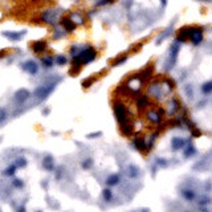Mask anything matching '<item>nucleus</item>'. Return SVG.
I'll return each mask as SVG.
<instances>
[{"label":"nucleus","mask_w":212,"mask_h":212,"mask_svg":"<svg viewBox=\"0 0 212 212\" xmlns=\"http://www.w3.org/2000/svg\"><path fill=\"white\" fill-rule=\"evenodd\" d=\"M61 25L64 27V29H65L66 32H72L76 29V23L73 21L72 19H66V17L61 19Z\"/></svg>","instance_id":"nucleus-4"},{"label":"nucleus","mask_w":212,"mask_h":212,"mask_svg":"<svg viewBox=\"0 0 212 212\" xmlns=\"http://www.w3.org/2000/svg\"><path fill=\"white\" fill-rule=\"evenodd\" d=\"M21 68L24 69V70H27L28 73H31V74H36L37 70H38V66H37V64L34 62V61H27V62H24L23 65H21Z\"/></svg>","instance_id":"nucleus-3"},{"label":"nucleus","mask_w":212,"mask_h":212,"mask_svg":"<svg viewBox=\"0 0 212 212\" xmlns=\"http://www.w3.org/2000/svg\"><path fill=\"white\" fill-rule=\"evenodd\" d=\"M41 19H43V21L47 23V24H56V20H57V12L53 11V9H47V11L43 12Z\"/></svg>","instance_id":"nucleus-1"},{"label":"nucleus","mask_w":212,"mask_h":212,"mask_svg":"<svg viewBox=\"0 0 212 212\" xmlns=\"http://www.w3.org/2000/svg\"><path fill=\"white\" fill-rule=\"evenodd\" d=\"M103 198H105L106 200H110L111 199V192H110V190H105V191H103Z\"/></svg>","instance_id":"nucleus-20"},{"label":"nucleus","mask_w":212,"mask_h":212,"mask_svg":"<svg viewBox=\"0 0 212 212\" xmlns=\"http://www.w3.org/2000/svg\"><path fill=\"white\" fill-rule=\"evenodd\" d=\"M183 196H184L187 200H192L195 195H194V192H191L190 190H184V191H183Z\"/></svg>","instance_id":"nucleus-14"},{"label":"nucleus","mask_w":212,"mask_h":212,"mask_svg":"<svg viewBox=\"0 0 212 212\" xmlns=\"http://www.w3.org/2000/svg\"><path fill=\"white\" fill-rule=\"evenodd\" d=\"M55 86H56V83H51V85H49L48 88H45V86H40L36 92H34V96L38 97V98H41V100H44V98H47V97L49 96V93H51L53 89H55Z\"/></svg>","instance_id":"nucleus-2"},{"label":"nucleus","mask_w":212,"mask_h":212,"mask_svg":"<svg viewBox=\"0 0 212 212\" xmlns=\"http://www.w3.org/2000/svg\"><path fill=\"white\" fill-rule=\"evenodd\" d=\"M90 166H92V159H88L86 162H83V163H82L83 169H88V167H90Z\"/></svg>","instance_id":"nucleus-22"},{"label":"nucleus","mask_w":212,"mask_h":212,"mask_svg":"<svg viewBox=\"0 0 212 212\" xmlns=\"http://www.w3.org/2000/svg\"><path fill=\"white\" fill-rule=\"evenodd\" d=\"M93 80H94V78H89V80L83 81V82H82V86H83V88H89V86L92 85V82H93Z\"/></svg>","instance_id":"nucleus-21"},{"label":"nucleus","mask_w":212,"mask_h":212,"mask_svg":"<svg viewBox=\"0 0 212 212\" xmlns=\"http://www.w3.org/2000/svg\"><path fill=\"white\" fill-rule=\"evenodd\" d=\"M43 166H44V169H45V170L52 171L53 170V159H52V156L48 155L45 159L43 160Z\"/></svg>","instance_id":"nucleus-9"},{"label":"nucleus","mask_w":212,"mask_h":212,"mask_svg":"<svg viewBox=\"0 0 212 212\" xmlns=\"http://www.w3.org/2000/svg\"><path fill=\"white\" fill-rule=\"evenodd\" d=\"M66 62V58L65 56H56V64H58V65H64V64Z\"/></svg>","instance_id":"nucleus-15"},{"label":"nucleus","mask_w":212,"mask_h":212,"mask_svg":"<svg viewBox=\"0 0 212 212\" xmlns=\"http://www.w3.org/2000/svg\"><path fill=\"white\" fill-rule=\"evenodd\" d=\"M201 89H203L204 93H211L212 92V82H207L205 85H203V88H201Z\"/></svg>","instance_id":"nucleus-16"},{"label":"nucleus","mask_w":212,"mask_h":212,"mask_svg":"<svg viewBox=\"0 0 212 212\" xmlns=\"http://www.w3.org/2000/svg\"><path fill=\"white\" fill-rule=\"evenodd\" d=\"M24 34H25V31H23V32H17V33H15V32H11V33H4V36H6V37H8L9 38V40H15V41H16V40H19V38H21L23 36H24Z\"/></svg>","instance_id":"nucleus-8"},{"label":"nucleus","mask_w":212,"mask_h":212,"mask_svg":"<svg viewBox=\"0 0 212 212\" xmlns=\"http://www.w3.org/2000/svg\"><path fill=\"white\" fill-rule=\"evenodd\" d=\"M13 186L17 187V188H21V187L24 186V183H23L20 179H15V180H13Z\"/></svg>","instance_id":"nucleus-19"},{"label":"nucleus","mask_w":212,"mask_h":212,"mask_svg":"<svg viewBox=\"0 0 212 212\" xmlns=\"http://www.w3.org/2000/svg\"><path fill=\"white\" fill-rule=\"evenodd\" d=\"M15 171H16V165H11V166L7 167L6 171H3V174L6 176H11V175L15 174Z\"/></svg>","instance_id":"nucleus-10"},{"label":"nucleus","mask_w":212,"mask_h":212,"mask_svg":"<svg viewBox=\"0 0 212 212\" xmlns=\"http://www.w3.org/2000/svg\"><path fill=\"white\" fill-rule=\"evenodd\" d=\"M172 145H174V149H175V150H178V149H182V147H183L184 142H183V141H180V139H174V142H172Z\"/></svg>","instance_id":"nucleus-13"},{"label":"nucleus","mask_w":212,"mask_h":212,"mask_svg":"<svg viewBox=\"0 0 212 212\" xmlns=\"http://www.w3.org/2000/svg\"><path fill=\"white\" fill-rule=\"evenodd\" d=\"M32 49L36 53H41V52H44L47 49V43L45 41H37V43H34L33 45H32Z\"/></svg>","instance_id":"nucleus-7"},{"label":"nucleus","mask_w":212,"mask_h":212,"mask_svg":"<svg viewBox=\"0 0 212 212\" xmlns=\"http://www.w3.org/2000/svg\"><path fill=\"white\" fill-rule=\"evenodd\" d=\"M118 182H120V176L113 175V176H110V178L107 179V184H109V186H114V184L118 183Z\"/></svg>","instance_id":"nucleus-12"},{"label":"nucleus","mask_w":212,"mask_h":212,"mask_svg":"<svg viewBox=\"0 0 212 212\" xmlns=\"http://www.w3.org/2000/svg\"><path fill=\"white\" fill-rule=\"evenodd\" d=\"M53 61H55V58H53V57H43L41 58V62L44 64V66H47V68L52 66L53 65Z\"/></svg>","instance_id":"nucleus-11"},{"label":"nucleus","mask_w":212,"mask_h":212,"mask_svg":"<svg viewBox=\"0 0 212 212\" xmlns=\"http://www.w3.org/2000/svg\"><path fill=\"white\" fill-rule=\"evenodd\" d=\"M190 38L192 40V43H194L195 45H198V44L201 41V38H203V33H201L200 29H198V31L190 33Z\"/></svg>","instance_id":"nucleus-5"},{"label":"nucleus","mask_w":212,"mask_h":212,"mask_svg":"<svg viewBox=\"0 0 212 212\" xmlns=\"http://www.w3.org/2000/svg\"><path fill=\"white\" fill-rule=\"evenodd\" d=\"M7 118V113H6V110L4 109H0V123H2L4 120Z\"/></svg>","instance_id":"nucleus-18"},{"label":"nucleus","mask_w":212,"mask_h":212,"mask_svg":"<svg viewBox=\"0 0 212 212\" xmlns=\"http://www.w3.org/2000/svg\"><path fill=\"white\" fill-rule=\"evenodd\" d=\"M28 97H29V92L25 90V89H23V90H19L16 93V96H15V100H16L17 102H23V101H25Z\"/></svg>","instance_id":"nucleus-6"},{"label":"nucleus","mask_w":212,"mask_h":212,"mask_svg":"<svg viewBox=\"0 0 212 212\" xmlns=\"http://www.w3.org/2000/svg\"><path fill=\"white\" fill-rule=\"evenodd\" d=\"M27 165V160L25 159H24V158H19V160L16 162V167H24V166H25Z\"/></svg>","instance_id":"nucleus-17"}]
</instances>
